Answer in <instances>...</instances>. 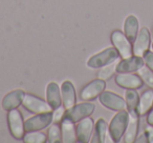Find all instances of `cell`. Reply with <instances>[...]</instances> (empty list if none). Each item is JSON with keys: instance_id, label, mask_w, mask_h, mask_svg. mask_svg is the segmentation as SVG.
<instances>
[{"instance_id": "6da1fadb", "label": "cell", "mask_w": 153, "mask_h": 143, "mask_svg": "<svg viewBox=\"0 0 153 143\" xmlns=\"http://www.w3.org/2000/svg\"><path fill=\"white\" fill-rule=\"evenodd\" d=\"M128 121H129V114L128 112H126V109L120 111L112 118L110 125H109V133H110V137L112 138L113 142H119L124 136L128 125Z\"/></svg>"}, {"instance_id": "7a4b0ae2", "label": "cell", "mask_w": 153, "mask_h": 143, "mask_svg": "<svg viewBox=\"0 0 153 143\" xmlns=\"http://www.w3.org/2000/svg\"><path fill=\"white\" fill-rule=\"evenodd\" d=\"M119 57L120 54L115 47H108L101 53L90 57L87 61V66L90 68H101L114 62L119 59Z\"/></svg>"}, {"instance_id": "3957f363", "label": "cell", "mask_w": 153, "mask_h": 143, "mask_svg": "<svg viewBox=\"0 0 153 143\" xmlns=\"http://www.w3.org/2000/svg\"><path fill=\"white\" fill-rule=\"evenodd\" d=\"M111 42L114 45L117 51L119 52L120 56L123 59L132 56V54H133V47H132L131 41L121 31H114V32H112V34H111Z\"/></svg>"}, {"instance_id": "277c9868", "label": "cell", "mask_w": 153, "mask_h": 143, "mask_svg": "<svg viewBox=\"0 0 153 143\" xmlns=\"http://www.w3.org/2000/svg\"><path fill=\"white\" fill-rule=\"evenodd\" d=\"M7 122H9V127L10 132H11L12 136L15 139H22L24 137V121L22 115L17 109H12L9 112L7 115Z\"/></svg>"}, {"instance_id": "5b68a950", "label": "cell", "mask_w": 153, "mask_h": 143, "mask_svg": "<svg viewBox=\"0 0 153 143\" xmlns=\"http://www.w3.org/2000/svg\"><path fill=\"white\" fill-rule=\"evenodd\" d=\"M53 113L47 112V113H41L34 117L27 119L24 122V127L26 132H35V130H44L53 122Z\"/></svg>"}, {"instance_id": "8992f818", "label": "cell", "mask_w": 153, "mask_h": 143, "mask_svg": "<svg viewBox=\"0 0 153 143\" xmlns=\"http://www.w3.org/2000/svg\"><path fill=\"white\" fill-rule=\"evenodd\" d=\"M94 109H96V106H94V103H89V102L81 103V104L74 105L72 107L68 109L66 111L64 117L68 118V119H70L74 122L80 121V120L91 115L94 113Z\"/></svg>"}, {"instance_id": "52a82bcc", "label": "cell", "mask_w": 153, "mask_h": 143, "mask_svg": "<svg viewBox=\"0 0 153 143\" xmlns=\"http://www.w3.org/2000/svg\"><path fill=\"white\" fill-rule=\"evenodd\" d=\"M22 105L28 112L36 114L47 113V112H51V109H53L51 105L48 104V102H45L44 100L30 94H25L23 101H22Z\"/></svg>"}, {"instance_id": "ba28073f", "label": "cell", "mask_w": 153, "mask_h": 143, "mask_svg": "<svg viewBox=\"0 0 153 143\" xmlns=\"http://www.w3.org/2000/svg\"><path fill=\"white\" fill-rule=\"evenodd\" d=\"M100 101L105 107L111 109V111L120 112L125 111L127 109L126 100H124L121 96L112 92H103L100 95Z\"/></svg>"}, {"instance_id": "9c48e42d", "label": "cell", "mask_w": 153, "mask_h": 143, "mask_svg": "<svg viewBox=\"0 0 153 143\" xmlns=\"http://www.w3.org/2000/svg\"><path fill=\"white\" fill-rule=\"evenodd\" d=\"M150 41H151V35L150 32L147 28H140L134 40L133 44V54L138 57H143L147 51H149L150 47Z\"/></svg>"}, {"instance_id": "30bf717a", "label": "cell", "mask_w": 153, "mask_h": 143, "mask_svg": "<svg viewBox=\"0 0 153 143\" xmlns=\"http://www.w3.org/2000/svg\"><path fill=\"white\" fill-rule=\"evenodd\" d=\"M115 82L119 86L127 90H138L144 83L140 76L131 73H119L115 77Z\"/></svg>"}, {"instance_id": "8fae6325", "label": "cell", "mask_w": 153, "mask_h": 143, "mask_svg": "<svg viewBox=\"0 0 153 143\" xmlns=\"http://www.w3.org/2000/svg\"><path fill=\"white\" fill-rule=\"evenodd\" d=\"M105 88H106V83L105 80L103 79H96L88 83L83 90L81 91V99L82 100H94L98 96H100L103 92H104Z\"/></svg>"}, {"instance_id": "7c38bea8", "label": "cell", "mask_w": 153, "mask_h": 143, "mask_svg": "<svg viewBox=\"0 0 153 143\" xmlns=\"http://www.w3.org/2000/svg\"><path fill=\"white\" fill-rule=\"evenodd\" d=\"M145 61L142 57L134 55L133 57H128L117 63V72L119 73H133L137 72L142 66H144Z\"/></svg>"}, {"instance_id": "4fadbf2b", "label": "cell", "mask_w": 153, "mask_h": 143, "mask_svg": "<svg viewBox=\"0 0 153 143\" xmlns=\"http://www.w3.org/2000/svg\"><path fill=\"white\" fill-rule=\"evenodd\" d=\"M94 120L91 118H84L80 120V123L76 126V139L81 143H87L90 141L92 132H94Z\"/></svg>"}, {"instance_id": "5bb4252c", "label": "cell", "mask_w": 153, "mask_h": 143, "mask_svg": "<svg viewBox=\"0 0 153 143\" xmlns=\"http://www.w3.org/2000/svg\"><path fill=\"white\" fill-rule=\"evenodd\" d=\"M25 93L21 90H16L9 93L2 100V107L4 111L10 112L12 109H18L22 104Z\"/></svg>"}, {"instance_id": "9a60e30c", "label": "cell", "mask_w": 153, "mask_h": 143, "mask_svg": "<svg viewBox=\"0 0 153 143\" xmlns=\"http://www.w3.org/2000/svg\"><path fill=\"white\" fill-rule=\"evenodd\" d=\"M129 114V121H128L127 128L125 130V142L132 143L136 140L138 132V113L137 112H128Z\"/></svg>"}, {"instance_id": "2e32d148", "label": "cell", "mask_w": 153, "mask_h": 143, "mask_svg": "<svg viewBox=\"0 0 153 143\" xmlns=\"http://www.w3.org/2000/svg\"><path fill=\"white\" fill-rule=\"evenodd\" d=\"M61 133H62V142L64 143H74L76 139V128L74 127V122L68 118L62 120L61 123Z\"/></svg>"}, {"instance_id": "e0dca14e", "label": "cell", "mask_w": 153, "mask_h": 143, "mask_svg": "<svg viewBox=\"0 0 153 143\" xmlns=\"http://www.w3.org/2000/svg\"><path fill=\"white\" fill-rule=\"evenodd\" d=\"M61 96L62 101H63L64 107L66 109H70L76 104V91L70 81H64L61 86Z\"/></svg>"}, {"instance_id": "ac0fdd59", "label": "cell", "mask_w": 153, "mask_h": 143, "mask_svg": "<svg viewBox=\"0 0 153 143\" xmlns=\"http://www.w3.org/2000/svg\"><path fill=\"white\" fill-rule=\"evenodd\" d=\"M47 102L53 109H56L61 106L62 96L60 94V88L56 82H51L46 88Z\"/></svg>"}, {"instance_id": "d6986e66", "label": "cell", "mask_w": 153, "mask_h": 143, "mask_svg": "<svg viewBox=\"0 0 153 143\" xmlns=\"http://www.w3.org/2000/svg\"><path fill=\"white\" fill-rule=\"evenodd\" d=\"M153 106V88L152 90H147L142 94V96L140 97L137 104V111L138 115L144 116L147 113H149L151 109Z\"/></svg>"}, {"instance_id": "ffe728a7", "label": "cell", "mask_w": 153, "mask_h": 143, "mask_svg": "<svg viewBox=\"0 0 153 143\" xmlns=\"http://www.w3.org/2000/svg\"><path fill=\"white\" fill-rule=\"evenodd\" d=\"M124 32L131 42L135 40L138 32V20L135 16L130 15L126 18L125 23H124Z\"/></svg>"}, {"instance_id": "44dd1931", "label": "cell", "mask_w": 153, "mask_h": 143, "mask_svg": "<svg viewBox=\"0 0 153 143\" xmlns=\"http://www.w3.org/2000/svg\"><path fill=\"white\" fill-rule=\"evenodd\" d=\"M125 98L128 112H137L136 109H137L138 100H140L137 92L135 90H127L125 93Z\"/></svg>"}, {"instance_id": "7402d4cb", "label": "cell", "mask_w": 153, "mask_h": 143, "mask_svg": "<svg viewBox=\"0 0 153 143\" xmlns=\"http://www.w3.org/2000/svg\"><path fill=\"white\" fill-rule=\"evenodd\" d=\"M96 138L98 142L104 143L107 142V123L104 119H99L96 124Z\"/></svg>"}, {"instance_id": "603a6c76", "label": "cell", "mask_w": 153, "mask_h": 143, "mask_svg": "<svg viewBox=\"0 0 153 143\" xmlns=\"http://www.w3.org/2000/svg\"><path fill=\"white\" fill-rule=\"evenodd\" d=\"M24 142L26 143H44L47 141V138L45 134L40 133L39 130H35V132H28L23 137Z\"/></svg>"}, {"instance_id": "cb8c5ba5", "label": "cell", "mask_w": 153, "mask_h": 143, "mask_svg": "<svg viewBox=\"0 0 153 143\" xmlns=\"http://www.w3.org/2000/svg\"><path fill=\"white\" fill-rule=\"evenodd\" d=\"M117 60H115L114 62H112V63L108 64V65L103 66V67H101L102 70H100V72H99L98 77L103 80L110 79V78L114 75L115 72H117Z\"/></svg>"}, {"instance_id": "d4e9b609", "label": "cell", "mask_w": 153, "mask_h": 143, "mask_svg": "<svg viewBox=\"0 0 153 143\" xmlns=\"http://www.w3.org/2000/svg\"><path fill=\"white\" fill-rule=\"evenodd\" d=\"M47 136H48V138H47V142H49V143L61 142L62 141V133H61V128H60V126L58 125L57 123L53 124V125L49 127Z\"/></svg>"}, {"instance_id": "484cf974", "label": "cell", "mask_w": 153, "mask_h": 143, "mask_svg": "<svg viewBox=\"0 0 153 143\" xmlns=\"http://www.w3.org/2000/svg\"><path fill=\"white\" fill-rule=\"evenodd\" d=\"M137 72L140 74V77L142 78L143 81L148 86H150L151 88H153V70L150 67H148V66L144 65Z\"/></svg>"}, {"instance_id": "4316f807", "label": "cell", "mask_w": 153, "mask_h": 143, "mask_svg": "<svg viewBox=\"0 0 153 143\" xmlns=\"http://www.w3.org/2000/svg\"><path fill=\"white\" fill-rule=\"evenodd\" d=\"M143 57H144L143 59H144V61H145V64L153 70V52L147 51Z\"/></svg>"}, {"instance_id": "83f0119b", "label": "cell", "mask_w": 153, "mask_h": 143, "mask_svg": "<svg viewBox=\"0 0 153 143\" xmlns=\"http://www.w3.org/2000/svg\"><path fill=\"white\" fill-rule=\"evenodd\" d=\"M64 115H65V112H64V109L62 106H60V107H58V109H56L55 112H53V122L61 121L62 118L64 117Z\"/></svg>"}, {"instance_id": "f1b7e54d", "label": "cell", "mask_w": 153, "mask_h": 143, "mask_svg": "<svg viewBox=\"0 0 153 143\" xmlns=\"http://www.w3.org/2000/svg\"><path fill=\"white\" fill-rule=\"evenodd\" d=\"M145 134H146L147 138H148V142L153 143V127H151V125L146 128Z\"/></svg>"}, {"instance_id": "f546056e", "label": "cell", "mask_w": 153, "mask_h": 143, "mask_svg": "<svg viewBox=\"0 0 153 143\" xmlns=\"http://www.w3.org/2000/svg\"><path fill=\"white\" fill-rule=\"evenodd\" d=\"M147 121H148V124L151 126H153V109H150L148 114V117H147Z\"/></svg>"}, {"instance_id": "4dcf8cb0", "label": "cell", "mask_w": 153, "mask_h": 143, "mask_svg": "<svg viewBox=\"0 0 153 143\" xmlns=\"http://www.w3.org/2000/svg\"><path fill=\"white\" fill-rule=\"evenodd\" d=\"M135 141L136 142H148V138H147L146 134H144V135H142L138 139H136Z\"/></svg>"}, {"instance_id": "1f68e13d", "label": "cell", "mask_w": 153, "mask_h": 143, "mask_svg": "<svg viewBox=\"0 0 153 143\" xmlns=\"http://www.w3.org/2000/svg\"><path fill=\"white\" fill-rule=\"evenodd\" d=\"M152 37H153V30H152Z\"/></svg>"}, {"instance_id": "d6a6232c", "label": "cell", "mask_w": 153, "mask_h": 143, "mask_svg": "<svg viewBox=\"0 0 153 143\" xmlns=\"http://www.w3.org/2000/svg\"><path fill=\"white\" fill-rule=\"evenodd\" d=\"M152 49H153V44H152Z\"/></svg>"}]
</instances>
